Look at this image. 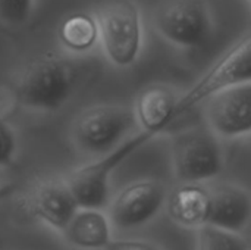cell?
Here are the masks:
<instances>
[{
    "label": "cell",
    "instance_id": "11",
    "mask_svg": "<svg viewBox=\"0 0 251 250\" xmlns=\"http://www.w3.org/2000/svg\"><path fill=\"white\" fill-rule=\"evenodd\" d=\"M25 209L34 220L60 234L79 209V205L66 177H46L28 192Z\"/></svg>",
    "mask_w": 251,
    "mask_h": 250
},
{
    "label": "cell",
    "instance_id": "19",
    "mask_svg": "<svg viewBox=\"0 0 251 250\" xmlns=\"http://www.w3.org/2000/svg\"><path fill=\"white\" fill-rule=\"evenodd\" d=\"M104 250H160L149 240L140 239H112Z\"/></svg>",
    "mask_w": 251,
    "mask_h": 250
},
{
    "label": "cell",
    "instance_id": "15",
    "mask_svg": "<svg viewBox=\"0 0 251 250\" xmlns=\"http://www.w3.org/2000/svg\"><path fill=\"white\" fill-rule=\"evenodd\" d=\"M196 250H250L240 233L204 225L196 230Z\"/></svg>",
    "mask_w": 251,
    "mask_h": 250
},
{
    "label": "cell",
    "instance_id": "3",
    "mask_svg": "<svg viewBox=\"0 0 251 250\" xmlns=\"http://www.w3.org/2000/svg\"><path fill=\"white\" fill-rule=\"evenodd\" d=\"M135 124L134 111L128 106L93 105L74 118L71 137L79 152L99 158L124 143Z\"/></svg>",
    "mask_w": 251,
    "mask_h": 250
},
{
    "label": "cell",
    "instance_id": "14",
    "mask_svg": "<svg viewBox=\"0 0 251 250\" xmlns=\"http://www.w3.org/2000/svg\"><path fill=\"white\" fill-rule=\"evenodd\" d=\"M57 38L62 47L75 55L91 52L100 43L97 15L78 10L66 15L57 27Z\"/></svg>",
    "mask_w": 251,
    "mask_h": 250
},
{
    "label": "cell",
    "instance_id": "16",
    "mask_svg": "<svg viewBox=\"0 0 251 250\" xmlns=\"http://www.w3.org/2000/svg\"><path fill=\"white\" fill-rule=\"evenodd\" d=\"M35 0H0V22L6 27L25 25L34 12Z\"/></svg>",
    "mask_w": 251,
    "mask_h": 250
},
{
    "label": "cell",
    "instance_id": "20",
    "mask_svg": "<svg viewBox=\"0 0 251 250\" xmlns=\"http://www.w3.org/2000/svg\"><path fill=\"white\" fill-rule=\"evenodd\" d=\"M249 3H250V6H251V0H249Z\"/></svg>",
    "mask_w": 251,
    "mask_h": 250
},
{
    "label": "cell",
    "instance_id": "4",
    "mask_svg": "<svg viewBox=\"0 0 251 250\" xmlns=\"http://www.w3.org/2000/svg\"><path fill=\"white\" fill-rule=\"evenodd\" d=\"M100 46L116 68L134 65L143 49V19L134 0H112L97 12Z\"/></svg>",
    "mask_w": 251,
    "mask_h": 250
},
{
    "label": "cell",
    "instance_id": "7",
    "mask_svg": "<svg viewBox=\"0 0 251 250\" xmlns=\"http://www.w3.org/2000/svg\"><path fill=\"white\" fill-rule=\"evenodd\" d=\"M153 137V134L141 130V133L126 139L112 152L69 172L66 180L79 208L104 209L110 200V177L113 171Z\"/></svg>",
    "mask_w": 251,
    "mask_h": 250
},
{
    "label": "cell",
    "instance_id": "8",
    "mask_svg": "<svg viewBox=\"0 0 251 250\" xmlns=\"http://www.w3.org/2000/svg\"><path fill=\"white\" fill-rule=\"evenodd\" d=\"M251 81V32L229 47L184 94L179 96L174 122L212 94L241 83Z\"/></svg>",
    "mask_w": 251,
    "mask_h": 250
},
{
    "label": "cell",
    "instance_id": "2",
    "mask_svg": "<svg viewBox=\"0 0 251 250\" xmlns=\"http://www.w3.org/2000/svg\"><path fill=\"white\" fill-rule=\"evenodd\" d=\"M75 83L74 66L63 57L47 53L22 69L15 87L21 106L35 112H54L71 99Z\"/></svg>",
    "mask_w": 251,
    "mask_h": 250
},
{
    "label": "cell",
    "instance_id": "5",
    "mask_svg": "<svg viewBox=\"0 0 251 250\" xmlns=\"http://www.w3.org/2000/svg\"><path fill=\"white\" fill-rule=\"evenodd\" d=\"M153 28L165 41L194 50L212 38L215 21L207 0H165L153 13Z\"/></svg>",
    "mask_w": 251,
    "mask_h": 250
},
{
    "label": "cell",
    "instance_id": "10",
    "mask_svg": "<svg viewBox=\"0 0 251 250\" xmlns=\"http://www.w3.org/2000/svg\"><path fill=\"white\" fill-rule=\"evenodd\" d=\"M204 119L218 139L251 136V81L226 87L206 99Z\"/></svg>",
    "mask_w": 251,
    "mask_h": 250
},
{
    "label": "cell",
    "instance_id": "12",
    "mask_svg": "<svg viewBox=\"0 0 251 250\" xmlns=\"http://www.w3.org/2000/svg\"><path fill=\"white\" fill-rule=\"evenodd\" d=\"M178 100L179 94L169 85L150 84L144 87L137 94L132 108L137 124L143 131H147L154 137L168 131L169 125L174 122Z\"/></svg>",
    "mask_w": 251,
    "mask_h": 250
},
{
    "label": "cell",
    "instance_id": "13",
    "mask_svg": "<svg viewBox=\"0 0 251 250\" xmlns=\"http://www.w3.org/2000/svg\"><path fill=\"white\" fill-rule=\"evenodd\" d=\"M112 228L110 218L103 209L79 208L60 236L78 250H104L112 240Z\"/></svg>",
    "mask_w": 251,
    "mask_h": 250
},
{
    "label": "cell",
    "instance_id": "18",
    "mask_svg": "<svg viewBox=\"0 0 251 250\" xmlns=\"http://www.w3.org/2000/svg\"><path fill=\"white\" fill-rule=\"evenodd\" d=\"M18 108L22 106L15 84H0V119L9 121Z\"/></svg>",
    "mask_w": 251,
    "mask_h": 250
},
{
    "label": "cell",
    "instance_id": "1",
    "mask_svg": "<svg viewBox=\"0 0 251 250\" xmlns=\"http://www.w3.org/2000/svg\"><path fill=\"white\" fill-rule=\"evenodd\" d=\"M179 183L166 200L169 218L184 228L204 225L241 233L251 221L250 193L235 184Z\"/></svg>",
    "mask_w": 251,
    "mask_h": 250
},
{
    "label": "cell",
    "instance_id": "6",
    "mask_svg": "<svg viewBox=\"0 0 251 250\" xmlns=\"http://www.w3.org/2000/svg\"><path fill=\"white\" fill-rule=\"evenodd\" d=\"M171 159L179 183L212 181L224 169V152L219 139L207 125L172 134Z\"/></svg>",
    "mask_w": 251,
    "mask_h": 250
},
{
    "label": "cell",
    "instance_id": "17",
    "mask_svg": "<svg viewBox=\"0 0 251 250\" xmlns=\"http://www.w3.org/2000/svg\"><path fill=\"white\" fill-rule=\"evenodd\" d=\"M18 153L16 134L6 119H0V168L10 167Z\"/></svg>",
    "mask_w": 251,
    "mask_h": 250
},
{
    "label": "cell",
    "instance_id": "9",
    "mask_svg": "<svg viewBox=\"0 0 251 250\" xmlns=\"http://www.w3.org/2000/svg\"><path fill=\"white\" fill-rule=\"evenodd\" d=\"M168 190L159 180L143 178L126 184L107 203V215L115 228L132 230L149 224L163 206Z\"/></svg>",
    "mask_w": 251,
    "mask_h": 250
}]
</instances>
